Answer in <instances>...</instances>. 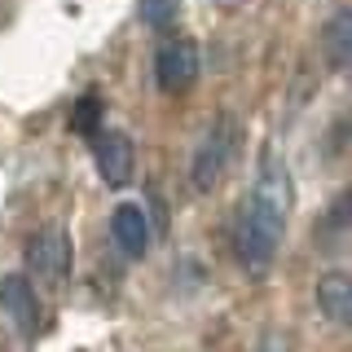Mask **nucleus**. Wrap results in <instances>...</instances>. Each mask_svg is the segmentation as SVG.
Instances as JSON below:
<instances>
[{"instance_id":"nucleus-1","label":"nucleus","mask_w":352,"mask_h":352,"mask_svg":"<svg viewBox=\"0 0 352 352\" xmlns=\"http://www.w3.org/2000/svg\"><path fill=\"white\" fill-rule=\"evenodd\" d=\"M291 203H295L291 172L273 154H264L260 181H256V190H251L247 207L238 212V225H234V256L247 273H260L273 264L278 242L286 234V220H291Z\"/></svg>"},{"instance_id":"nucleus-2","label":"nucleus","mask_w":352,"mask_h":352,"mask_svg":"<svg viewBox=\"0 0 352 352\" xmlns=\"http://www.w3.org/2000/svg\"><path fill=\"white\" fill-rule=\"evenodd\" d=\"M238 124L234 119H216L212 128H207V137L198 141L194 150V163H190V181L198 190H216L220 176L234 168V154H238Z\"/></svg>"},{"instance_id":"nucleus-3","label":"nucleus","mask_w":352,"mask_h":352,"mask_svg":"<svg viewBox=\"0 0 352 352\" xmlns=\"http://www.w3.org/2000/svg\"><path fill=\"white\" fill-rule=\"evenodd\" d=\"M66 264H71V242L62 229H40L27 242V269L40 278V286H62Z\"/></svg>"},{"instance_id":"nucleus-4","label":"nucleus","mask_w":352,"mask_h":352,"mask_svg":"<svg viewBox=\"0 0 352 352\" xmlns=\"http://www.w3.org/2000/svg\"><path fill=\"white\" fill-rule=\"evenodd\" d=\"M154 80L163 93H185L198 80V49L190 40H168L154 53Z\"/></svg>"},{"instance_id":"nucleus-5","label":"nucleus","mask_w":352,"mask_h":352,"mask_svg":"<svg viewBox=\"0 0 352 352\" xmlns=\"http://www.w3.org/2000/svg\"><path fill=\"white\" fill-rule=\"evenodd\" d=\"M93 159H97V172H102L106 185H124L132 176V146L119 128H97L93 137Z\"/></svg>"},{"instance_id":"nucleus-6","label":"nucleus","mask_w":352,"mask_h":352,"mask_svg":"<svg viewBox=\"0 0 352 352\" xmlns=\"http://www.w3.org/2000/svg\"><path fill=\"white\" fill-rule=\"evenodd\" d=\"M0 313H5L22 335H36L40 330V300H36V291H31V278L9 273V278L0 282Z\"/></svg>"},{"instance_id":"nucleus-7","label":"nucleus","mask_w":352,"mask_h":352,"mask_svg":"<svg viewBox=\"0 0 352 352\" xmlns=\"http://www.w3.org/2000/svg\"><path fill=\"white\" fill-rule=\"evenodd\" d=\"M110 229H115V242L124 256H146L150 251V220H146V207L137 203H119L115 216H110Z\"/></svg>"},{"instance_id":"nucleus-8","label":"nucleus","mask_w":352,"mask_h":352,"mask_svg":"<svg viewBox=\"0 0 352 352\" xmlns=\"http://www.w3.org/2000/svg\"><path fill=\"white\" fill-rule=\"evenodd\" d=\"M317 308H322L326 322L348 326V317H352V291H348V273L344 269L326 273V278L317 282Z\"/></svg>"},{"instance_id":"nucleus-9","label":"nucleus","mask_w":352,"mask_h":352,"mask_svg":"<svg viewBox=\"0 0 352 352\" xmlns=\"http://www.w3.org/2000/svg\"><path fill=\"white\" fill-rule=\"evenodd\" d=\"M322 44H326V58L335 71H348V62H352V18H348V9H339L335 18H330V27L322 31Z\"/></svg>"},{"instance_id":"nucleus-10","label":"nucleus","mask_w":352,"mask_h":352,"mask_svg":"<svg viewBox=\"0 0 352 352\" xmlns=\"http://www.w3.org/2000/svg\"><path fill=\"white\" fill-rule=\"evenodd\" d=\"M71 128L80 132V137H93V132L102 128V102H97L93 93L80 97V106H75V115H71Z\"/></svg>"},{"instance_id":"nucleus-11","label":"nucleus","mask_w":352,"mask_h":352,"mask_svg":"<svg viewBox=\"0 0 352 352\" xmlns=\"http://www.w3.org/2000/svg\"><path fill=\"white\" fill-rule=\"evenodd\" d=\"M141 14H146L154 27H172V0H146Z\"/></svg>"}]
</instances>
